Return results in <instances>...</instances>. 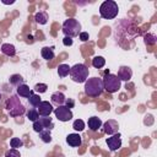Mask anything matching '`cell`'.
I'll return each instance as SVG.
<instances>
[{"instance_id": "obj_1", "label": "cell", "mask_w": 157, "mask_h": 157, "mask_svg": "<svg viewBox=\"0 0 157 157\" xmlns=\"http://www.w3.org/2000/svg\"><path fill=\"white\" fill-rule=\"evenodd\" d=\"M5 109H6V112H7L11 117H21V115L25 114V112H26L25 105L22 104V102L20 101V98H18L16 94L10 96V97L6 99Z\"/></svg>"}, {"instance_id": "obj_2", "label": "cell", "mask_w": 157, "mask_h": 157, "mask_svg": "<svg viewBox=\"0 0 157 157\" xmlns=\"http://www.w3.org/2000/svg\"><path fill=\"white\" fill-rule=\"evenodd\" d=\"M104 91L103 81L99 77H91L87 78L85 82V93L90 97H98Z\"/></svg>"}, {"instance_id": "obj_3", "label": "cell", "mask_w": 157, "mask_h": 157, "mask_svg": "<svg viewBox=\"0 0 157 157\" xmlns=\"http://www.w3.org/2000/svg\"><path fill=\"white\" fill-rule=\"evenodd\" d=\"M119 7L118 4L113 0H105L99 6V15L104 20H113L118 16Z\"/></svg>"}, {"instance_id": "obj_4", "label": "cell", "mask_w": 157, "mask_h": 157, "mask_svg": "<svg viewBox=\"0 0 157 157\" xmlns=\"http://www.w3.org/2000/svg\"><path fill=\"white\" fill-rule=\"evenodd\" d=\"M88 67L83 64H75L72 67H70V77L74 82L85 83L88 78Z\"/></svg>"}, {"instance_id": "obj_5", "label": "cell", "mask_w": 157, "mask_h": 157, "mask_svg": "<svg viewBox=\"0 0 157 157\" xmlns=\"http://www.w3.org/2000/svg\"><path fill=\"white\" fill-rule=\"evenodd\" d=\"M63 32L65 37H77L81 33V23L76 18H67L63 22Z\"/></svg>"}, {"instance_id": "obj_6", "label": "cell", "mask_w": 157, "mask_h": 157, "mask_svg": "<svg viewBox=\"0 0 157 157\" xmlns=\"http://www.w3.org/2000/svg\"><path fill=\"white\" fill-rule=\"evenodd\" d=\"M103 81V88L104 91L109 92V93H115L119 91L120 86H121V81L118 78L117 75H113V74H105L104 77L102 78Z\"/></svg>"}, {"instance_id": "obj_7", "label": "cell", "mask_w": 157, "mask_h": 157, "mask_svg": "<svg viewBox=\"0 0 157 157\" xmlns=\"http://www.w3.org/2000/svg\"><path fill=\"white\" fill-rule=\"evenodd\" d=\"M54 128V123L50 117H42L38 120L33 121V130L36 132H40L43 130H52Z\"/></svg>"}, {"instance_id": "obj_8", "label": "cell", "mask_w": 157, "mask_h": 157, "mask_svg": "<svg viewBox=\"0 0 157 157\" xmlns=\"http://www.w3.org/2000/svg\"><path fill=\"white\" fill-rule=\"evenodd\" d=\"M54 114H55V118L58 120H60V121H69L74 117L71 109H69L65 105H59L58 108H55L54 109Z\"/></svg>"}, {"instance_id": "obj_9", "label": "cell", "mask_w": 157, "mask_h": 157, "mask_svg": "<svg viewBox=\"0 0 157 157\" xmlns=\"http://www.w3.org/2000/svg\"><path fill=\"white\" fill-rule=\"evenodd\" d=\"M37 112L40 117H50V114L54 112V108L53 104L49 103L48 101H42L37 107Z\"/></svg>"}, {"instance_id": "obj_10", "label": "cell", "mask_w": 157, "mask_h": 157, "mask_svg": "<svg viewBox=\"0 0 157 157\" xmlns=\"http://www.w3.org/2000/svg\"><path fill=\"white\" fill-rule=\"evenodd\" d=\"M102 126H103V131H104L107 135H114V134H117L118 130H119V124H118V121H117V120H113V119L107 120L105 123L102 124Z\"/></svg>"}, {"instance_id": "obj_11", "label": "cell", "mask_w": 157, "mask_h": 157, "mask_svg": "<svg viewBox=\"0 0 157 157\" xmlns=\"http://www.w3.org/2000/svg\"><path fill=\"white\" fill-rule=\"evenodd\" d=\"M107 145L109 147L110 151H117L121 147V139H120V134H114L110 137L107 139Z\"/></svg>"}, {"instance_id": "obj_12", "label": "cell", "mask_w": 157, "mask_h": 157, "mask_svg": "<svg viewBox=\"0 0 157 157\" xmlns=\"http://www.w3.org/2000/svg\"><path fill=\"white\" fill-rule=\"evenodd\" d=\"M117 76L120 81H130V78L132 77V70L129 66H120Z\"/></svg>"}, {"instance_id": "obj_13", "label": "cell", "mask_w": 157, "mask_h": 157, "mask_svg": "<svg viewBox=\"0 0 157 157\" xmlns=\"http://www.w3.org/2000/svg\"><path fill=\"white\" fill-rule=\"evenodd\" d=\"M66 142L71 147H78L81 145L82 140H81V136L77 132H74V134H69L66 136Z\"/></svg>"}, {"instance_id": "obj_14", "label": "cell", "mask_w": 157, "mask_h": 157, "mask_svg": "<svg viewBox=\"0 0 157 157\" xmlns=\"http://www.w3.org/2000/svg\"><path fill=\"white\" fill-rule=\"evenodd\" d=\"M50 99H52V104H56L59 107V105H64V103L66 101V97H65V94L63 92L56 91V92H54L52 94Z\"/></svg>"}, {"instance_id": "obj_15", "label": "cell", "mask_w": 157, "mask_h": 157, "mask_svg": "<svg viewBox=\"0 0 157 157\" xmlns=\"http://www.w3.org/2000/svg\"><path fill=\"white\" fill-rule=\"evenodd\" d=\"M16 92H17V96L23 97V98H28L33 93V90H31L26 83H23V85H20L16 88Z\"/></svg>"}, {"instance_id": "obj_16", "label": "cell", "mask_w": 157, "mask_h": 157, "mask_svg": "<svg viewBox=\"0 0 157 157\" xmlns=\"http://www.w3.org/2000/svg\"><path fill=\"white\" fill-rule=\"evenodd\" d=\"M102 124L103 123L98 117H91V118H88V121H87V125L92 131H97L102 126Z\"/></svg>"}, {"instance_id": "obj_17", "label": "cell", "mask_w": 157, "mask_h": 157, "mask_svg": "<svg viewBox=\"0 0 157 157\" xmlns=\"http://www.w3.org/2000/svg\"><path fill=\"white\" fill-rule=\"evenodd\" d=\"M1 53L6 56H13L16 54V49H15V45L10 44V43H4L1 45Z\"/></svg>"}, {"instance_id": "obj_18", "label": "cell", "mask_w": 157, "mask_h": 157, "mask_svg": "<svg viewBox=\"0 0 157 157\" xmlns=\"http://www.w3.org/2000/svg\"><path fill=\"white\" fill-rule=\"evenodd\" d=\"M40 54H42L43 59H45V60H48V61H49V60H53L54 56H55V54H54V48H53V47H44V48H42Z\"/></svg>"}, {"instance_id": "obj_19", "label": "cell", "mask_w": 157, "mask_h": 157, "mask_svg": "<svg viewBox=\"0 0 157 157\" xmlns=\"http://www.w3.org/2000/svg\"><path fill=\"white\" fill-rule=\"evenodd\" d=\"M9 81H10V83H11L12 86H16V87H18L20 85H23V83H25V78H23L20 74H13V75H11Z\"/></svg>"}, {"instance_id": "obj_20", "label": "cell", "mask_w": 157, "mask_h": 157, "mask_svg": "<svg viewBox=\"0 0 157 157\" xmlns=\"http://www.w3.org/2000/svg\"><path fill=\"white\" fill-rule=\"evenodd\" d=\"M34 20H36V22L39 23V25H45V23L48 22V13H47L45 11H39V12L36 13Z\"/></svg>"}, {"instance_id": "obj_21", "label": "cell", "mask_w": 157, "mask_h": 157, "mask_svg": "<svg viewBox=\"0 0 157 157\" xmlns=\"http://www.w3.org/2000/svg\"><path fill=\"white\" fill-rule=\"evenodd\" d=\"M27 99H28V103H29L33 108H37V107L39 105V103L42 102V99H40L39 94H37V93H34V92H33V93H32Z\"/></svg>"}, {"instance_id": "obj_22", "label": "cell", "mask_w": 157, "mask_h": 157, "mask_svg": "<svg viewBox=\"0 0 157 157\" xmlns=\"http://www.w3.org/2000/svg\"><path fill=\"white\" fill-rule=\"evenodd\" d=\"M70 74V66L67 64H60L58 66V75L60 77H66Z\"/></svg>"}, {"instance_id": "obj_23", "label": "cell", "mask_w": 157, "mask_h": 157, "mask_svg": "<svg viewBox=\"0 0 157 157\" xmlns=\"http://www.w3.org/2000/svg\"><path fill=\"white\" fill-rule=\"evenodd\" d=\"M92 65L96 69H101V67H103L105 65V59L103 56H94L92 59Z\"/></svg>"}, {"instance_id": "obj_24", "label": "cell", "mask_w": 157, "mask_h": 157, "mask_svg": "<svg viewBox=\"0 0 157 157\" xmlns=\"http://www.w3.org/2000/svg\"><path fill=\"white\" fill-rule=\"evenodd\" d=\"M26 115H27V118H28L31 121H36V120L39 119V114H38V112H37L36 108H31V109H28L27 113H26Z\"/></svg>"}, {"instance_id": "obj_25", "label": "cell", "mask_w": 157, "mask_h": 157, "mask_svg": "<svg viewBox=\"0 0 157 157\" xmlns=\"http://www.w3.org/2000/svg\"><path fill=\"white\" fill-rule=\"evenodd\" d=\"M38 134H39V137H40V140H42L43 142L49 144V142L52 141V134H50V130H43V131L38 132Z\"/></svg>"}, {"instance_id": "obj_26", "label": "cell", "mask_w": 157, "mask_h": 157, "mask_svg": "<svg viewBox=\"0 0 157 157\" xmlns=\"http://www.w3.org/2000/svg\"><path fill=\"white\" fill-rule=\"evenodd\" d=\"M144 38H145V44H146V45H155L156 42H157L156 36L152 34V33H147Z\"/></svg>"}, {"instance_id": "obj_27", "label": "cell", "mask_w": 157, "mask_h": 157, "mask_svg": "<svg viewBox=\"0 0 157 157\" xmlns=\"http://www.w3.org/2000/svg\"><path fill=\"white\" fill-rule=\"evenodd\" d=\"M47 90H48V86L45 83H37L33 88V92L37 93V94H40V93L47 92Z\"/></svg>"}, {"instance_id": "obj_28", "label": "cell", "mask_w": 157, "mask_h": 157, "mask_svg": "<svg viewBox=\"0 0 157 157\" xmlns=\"http://www.w3.org/2000/svg\"><path fill=\"white\" fill-rule=\"evenodd\" d=\"M10 145H11V147L12 148H20V147H22L23 146V141L20 139V137H12L11 140H10Z\"/></svg>"}, {"instance_id": "obj_29", "label": "cell", "mask_w": 157, "mask_h": 157, "mask_svg": "<svg viewBox=\"0 0 157 157\" xmlns=\"http://www.w3.org/2000/svg\"><path fill=\"white\" fill-rule=\"evenodd\" d=\"M72 128L76 130V131H82L85 129V121L82 119H76L74 123H72Z\"/></svg>"}, {"instance_id": "obj_30", "label": "cell", "mask_w": 157, "mask_h": 157, "mask_svg": "<svg viewBox=\"0 0 157 157\" xmlns=\"http://www.w3.org/2000/svg\"><path fill=\"white\" fill-rule=\"evenodd\" d=\"M5 157H21V153L16 148H10L5 152Z\"/></svg>"}, {"instance_id": "obj_31", "label": "cell", "mask_w": 157, "mask_h": 157, "mask_svg": "<svg viewBox=\"0 0 157 157\" xmlns=\"http://www.w3.org/2000/svg\"><path fill=\"white\" fill-rule=\"evenodd\" d=\"M72 43H74L72 38H70V37H64L63 38V44L65 47H70V45H72Z\"/></svg>"}, {"instance_id": "obj_32", "label": "cell", "mask_w": 157, "mask_h": 157, "mask_svg": "<svg viewBox=\"0 0 157 157\" xmlns=\"http://www.w3.org/2000/svg\"><path fill=\"white\" fill-rule=\"evenodd\" d=\"M74 105H75V101L71 99V98H66V101H65V107H67L69 109H71V108H74Z\"/></svg>"}, {"instance_id": "obj_33", "label": "cell", "mask_w": 157, "mask_h": 157, "mask_svg": "<svg viewBox=\"0 0 157 157\" xmlns=\"http://www.w3.org/2000/svg\"><path fill=\"white\" fill-rule=\"evenodd\" d=\"M78 37H80V39H81L82 42H86V40H88V38H90V36H88L87 32H81V33L78 34Z\"/></svg>"}, {"instance_id": "obj_34", "label": "cell", "mask_w": 157, "mask_h": 157, "mask_svg": "<svg viewBox=\"0 0 157 157\" xmlns=\"http://www.w3.org/2000/svg\"><path fill=\"white\" fill-rule=\"evenodd\" d=\"M0 101H1V93H0Z\"/></svg>"}]
</instances>
